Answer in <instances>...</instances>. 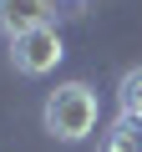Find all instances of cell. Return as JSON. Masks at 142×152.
<instances>
[{"label": "cell", "mask_w": 142, "mask_h": 152, "mask_svg": "<svg viewBox=\"0 0 142 152\" xmlns=\"http://www.w3.org/2000/svg\"><path fill=\"white\" fill-rule=\"evenodd\" d=\"M46 132L61 137V142H81L97 132V91L86 81H66L46 96Z\"/></svg>", "instance_id": "cell-1"}, {"label": "cell", "mask_w": 142, "mask_h": 152, "mask_svg": "<svg viewBox=\"0 0 142 152\" xmlns=\"http://www.w3.org/2000/svg\"><path fill=\"white\" fill-rule=\"evenodd\" d=\"M61 56H66V46H61L56 26H36V31L10 36V61L20 76H46V71H56Z\"/></svg>", "instance_id": "cell-2"}, {"label": "cell", "mask_w": 142, "mask_h": 152, "mask_svg": "<svg viewBox=\"0 0 142 152\" xmlns=\"http://www.w3.org/2000/svg\"><path fill=\"white\" fill-rule=\"evenodd\" d=\"M51 10H56V0H0V31L20 36V31L51 26Z\"/></svg>", "instance_id": "cell-3"}, {"label": "cell", "mask_w": 142, "mask_h": 152, "mask_svg": "<svg viewBox=\"0 0 142 152\" xmlns=\"http://www.w3.org/2000/svg\"><path fill=\"white\" fill-rule=\"evenodd\" d=\"M107 152H142V117H117L107 127Z\"/></svg>", "instance_id": "cell-4"}, {"label": "cell", "mask_w": 142, "mask_h": 152, "mask_svg": "<svg viewBox=\"0 0 142 152\" xmlns=\"http://www.w3.org/2000/svg\"><path fill=\"white\" fill-rule=\"evenodd\" d=\"M117 102H122V112H127V117H142V66L122 76V86H117Z\"/></svg>", "instance_id": "cell-5"}]
</instances>
